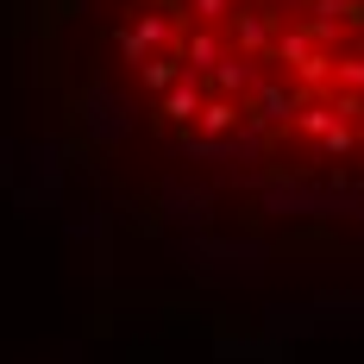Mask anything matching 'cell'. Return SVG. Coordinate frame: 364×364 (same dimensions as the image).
Listing matches in <instances>:
<instances>
[{"instance_id": "cell-1", "label": "cell", "mask_w": 364, "mask_h": 364, "mask_svg": "<svg viewBox=\"0 0 364 364\" xmlns=\"http://www.w3.org/2000/svg\"><path fill=\"white\" fill-rule=\"evenodd\" d=\"M50 70L126 214L257 264H364V0H57Z\"/></svg>"}]
</instances>
